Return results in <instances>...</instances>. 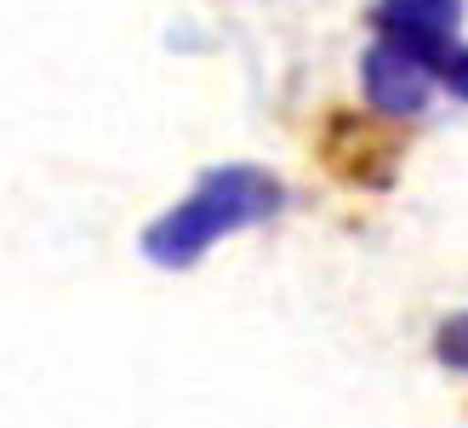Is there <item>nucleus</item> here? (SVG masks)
<instances>
[{
  "mask_svg": "<svg viewBox=\"0 0 468 428\" xmlns=\"http://www.w3.org/2000/svg\"><path fill=\"white\" fill-rule=\"evenodd\" d=\"M434 360L446 366V371H463L468 377V315L440 320V331H434Z\"/></svg>",
  "mask_w": 468,
  "mask_h": 428,
  "instance_id": "obj_4",
  "label": "nucleus"
},
{
  "mask_svg": "<svg viewBox=\"0 0 468 428\" xmlns=\"http://www.w3.org/2000/svg\"><path fill=\"white\" fill-rule=\"evenodd\" d=\"M360 91H366L371 114H383V121H417L434 98V80L417 58L400 52V46L371 40L360 52Z\"/></svg>",
  "mask_w": 468,
  "mask_h": 428,
  "instance_id": "obj_3",
  "label": "nucleus"
},
{
  "mask_svg": "<svg viewBox=\"0 0 468 428\" xmlns=\"http://www.w3.org/2000/svg\"><path fill=\"white\" fill-rule=\"evenodd\" d=\"M434 86H446L457 103H468V40H457L446 58H440V69H434Z\"/></svg>",
  "mask_w": 468,
  "mask_h": 428,
  "instance_id": "obj_5",
  "label": "nucleus"
},
{
  "mask_svg": "<svg viewBox=\"0 0 468 428\" xmlns=\"http://www.w3.org/2000/svg\"><path fill=\"white\" fill-rule=\"evenodd\" d=\"M463 17H468V0H378L366 12L371 40L400 46L406 58L429 69V80H434L440 58L463 40Z\"/></svg>",
  "mask_w": 468,
  "mask_h": 428,
  "instance_id": "obj_2",
  "label": "nucleus"
},
{
  "mask_svg": "<svg viewBox=\"0 0 468 428\" xmlns=\"http://www.w3.org/2000/svg\"><path fill=\"white\" fill-rule=\"evenodd\" d=\"M286 211V183H280L269 166H251V160H229L200 172L195 188L183 200H172L160 218L144 229V257L166 274L195 269L212 246L234 241L246 229H263Z\"/></svg>",
  "mask_w": 468,
  "mask_h": 428,
  "instance_id": "obj_1",
  "label": "nucleus"
}]
</instances>
